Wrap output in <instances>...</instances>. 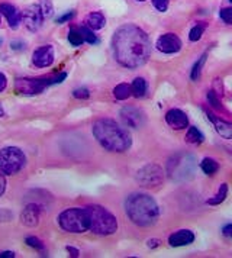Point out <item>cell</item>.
<instances>
[{
    "instance_id": "cell-26",
    "label": "cell",
    "mask_w": 232,
    "mask_h": 258,
    "mask_svg": "<svg viewBox=\"0 0 232 258\" xmlns=\"http://www.w3.org/2000/svg\"><path fill=\"white\" fill-rule=\"evenodd\" d=\"M208 102L209 105L212 106L213 109H216V110H219V112H226L225 110V107L222 106V103H220V97L218 96V94L215 93L213 90H210L208 93Z\"/></svg>"
},
{
    "instance_id": "cell-24",
    "label": "cell",
    "mask_w": 232,
    "mask_h": 258,
    "mask_svg": "<svg viewBox=\"0 0 232 258\" xmlns=\"http://www.w3.org/2000/svg\"><path fill=\"white\" fill-rule=\"evenodd\" d=\"M113 94H115V97L118 100H127L128 97L132 94L131 86L127 84V83H121V84H118L113 89Z\"/></svg>"
},
{
    "instance_id": "cell-16",
    "label": "cell",
    "mask_w": 232,
    "mask_h": 258,
    "mask_svg": "<svg viewBox=\"0 0 232 258\" xmlns=\"http://www.w3.org/2000/svg\"><path fill=\"white\" fill-rule=\"evenodd\" d=\"M193 241H195V234L189 229H180V231L170 235V238H168V244L171 246H176V248L190 245Z\"/></svg>"
},
{
    "instance_id": "cell-27",
    "label": "cell",
    "mask_w": 232,
    "mask_h": 258,
    "mask_svg": "<svg viewBox=\"0 0 232 258\" xmlns=\"http://www.w3.org/2000/svg\"><path fill=\"white\" fill-rule=\"evenodd\" d=\"M79 29V32L83 36V39H84V42H89V44H96L99 39L96 38V35L92 32V29L90 28H87V26H80V28H77Z\"/></svg>"
},
{
    "instance_id": "cell-36",
    "label": "cell",
    "mask_w": 232,
    "mask_h": 258,
    "mask_svg": "<svg viewBox=\"0 0 232 258\" xmlns=\"http://www.w3.org/2000/svg\"><path fill=\"white\" fill-rule=\"evenodd\" d=\"M5 188H6V178L3 176V173H0V196L5 193Z\"/></svg>"
},
{
    "instance_id": "cell-31",
    "label": "cell",
    "mask_w": 232,
    "mask_h": 258,
    "mask_svg": "<svg viewBox=\"0 0 232 258\" xmlns=\"http://www.w3.org/2000/svg\"><path fill=\"white\" fill-rule=\"evenodd\" d=\"M168 2L170 0H152V5L158 12H165L168 8Z\"/></svg>"
},
{
    "instance_id": "cell-10",
    "label": "cell",
    "mask_w": 232,
    "mask_h": 258,
    "mask_svg": "<svg viewBox=\"0 0 232 258\" xmlns=\"http://www.w3.org/2000/svg\"><path fill=\"white\" fill-rule=\"evenodd\" d=\"M121 119L129 128H139L145 123L144 112L134 106H127V107L121 109Z\"/></svg>"
},
{
    "instance_id": "cell-12",
    "label": "cell",
    "mask_w": 232,
    "mask_h": 258,
    "mask_svg": "<svg viewBox=\"0 0 232 258\" xmlns=\"http://www.w3.org/2000/svg\"><path fill=\"white\" fill-rule=\"evenodd\" d=\"M54 57H55L54 48L51 45H42V47L36 48L34 51L32 62L36 67L44 69V67H49L54 62Z\"/></svg>"
},
{
    "instance_id": "cell-43",
    "label": "cell",
    "mask_w": 232,
    "mask_h": 258,
    "mask_svg": "<svg viewBox=\"0 0 232 258\" xmlns=\"http://www.w3.org/2000/svg\"><path fill=\"white\" fill-rule=\"evenodd\" d=\"M0 44H2V41H0Z\"/></svg>"
},
{
    "instance_id": "cell-20",
    "label": "cell",
    "mask_w": 232,
    "mask_h": 258,
    "mask_svg": "<svg viewBox=\"0 0 232 258\" xmlns=\"http://www.w3.org/2000/svg\"><path fill=\"white\" fill-rule=\"evenodd\" d=\"M203 141H205L203 134L196 126H190L189 131H187V134H186V142L193 144V145H200Z\"/></svg>"
},
{
    "instance_id": "cell-6",
    "label": "cell",
    "mask_w": 232,
    "mask_h": 258,
    "mask_svg": "<svg viewBox=\"0 0 232 258\" xmlns=\"http://www.w3.org/2000/svg\"><path fill=\"white\" fill-rule=\"evenodd\" d=\"M67 77V73H60L54 77H44V79H18L15 82V92L21 94H38L42 93L48 86L61 83Z\"/></svg>"
},
{
    "instance_id": "cell-13",
    "label": "cell",
    "mask_w": 232,
    "mask_h": 258,
    "mask_svg": "<svg viewBox=\"0 0 232 258\" xmlns=\"http://www.w3.org/2000/svg\"><path fill=\"white\" fill-rule=\"evenodd\" d=\"M165 122L173 129H185L189 125V117L180 109H171L165 115Z\"/></svg>"
},
{
    "instance_id": "cell-17",
    "label": "cell",
    "mask_w": 232,
    "mask_h": 258,
    "mask_svg": "<svg viewBox=\"0 0 232 258\" xmlns=\"http://www.w3.org/2000/svg\"><path fill=\"white\" fill-rule=\"evenodd\" d=\"M0 13L8 19V22L11 25V28H18L21 21H22V13L19 12L15 6H12L9 3H2L0 5Z\"/></svg>"
},
{
    "instance_id": "cell-22",
    "label": "cell",
    "mask_w": 232,
    "mask_h": 258,
    "mask_svg": "<svg viewBox=\"0 0 232 258\" xmlns=\"http://www.w3.org/2000/svg\"><path fill=\"white\" fill-rule=\"evenodd\" d=\"M200 168L205 174L213 176L216 174V171L219 170V164L213 160V158H203V161L200 163Z\"/></svg>"
},
{
    "instance_id": "cell-39",
    "label": "cell",
    "mask_w": 232,
    "mask_h": 258,
    "mask_svg": "<svg viewBox=\"0 0 232 258\" xmlns=\"http://www.w3.org/2000/svg\"><path fill=\"white\" fill-rule=\"evenodd\" d=\"M13 257H15V252H12V251L0 252V258H13Z\"/></svg>"
},
{
    "instance_id": "cell-30",
    "label": "cell",
    "mask_w": 232,
    "mask_h": 258,
    "mask_svg": "<svg viewBox=\"0 0 232 258\" xmlns=\"http://www.w3.org/2000/svg\"><path fill=\"white\" fill-rule=\"evenodd\" d=\"M25 242H26V245L32 246V248L38 249V251H42V249H44V244H42L38 238H35V236H28V238L25 239Z\"/></svg>"
},
{
    "instance_id": "cell-37",
    "label": "cell",
    "mask_w": 232,
    "mask_h": 258,
    "mask_svg": "<svg viewBox=\"0 0 232 258\" xmlns=\"http://www.w3.org/2000/svg\"><path fill=\"white\" fill-rule=\"evenodd\" d=\"M73 16H74V13H73V12L67 13V15H64V16H61V18L58 19V24H64V22H69V21L71 19V18H73Z\"/></svg>"
},
{
    "instance_id": "cell-33",
    "label": "cell",
    "mask_w": 232,
    "mask_h": 258,
    "mask_svg": "<svg viewBox=\"0 0 232 258\" xmlns=\"http://www.w3.org/2000/svg\"><path fill=\"white\" fill-rule=\"evenodd\" d=\"M39 8H41V11H42V13H44V18L51 15V3H49L48 0H41Z\"/></svg>"
},
{
    "instance_id": "cell-35",
    "label": "cell",
    "mask_w": 232,
    "mask_h": 258,
    "mask_svg": "<svg viewBox=\"0 0 232 258\" xmlns=\"http://www.w3.org/2000/svg\"><path fill=\"white\" fill-rule=\"evenodd\" d=\"M8 86V80H6V76L3 73H0V92H3Z\"/></svg>"
},
{
    "instance_id": "cell-14",
    "label": "cell",
    "mask_w": 232,
    "mask_h": 258,
    "mask_svg": "<svg viewBox=\"0 0 232 258\" xmlns=\"http://www.w3.org/2000/svg\"><path fill=\"white\" fill-rule=\"evenodd\" d=\"M209 120L213 123V126L216 129V132L219 134L222 138L225 140H232V123L231 122H226L225 119H220L219 116L213 115L212 112H206Z\"/></svg>"
},
{
    "instance_id": "cell-9",
    "label": "cell",
    "mask_w": 232,
    "mask_h": 258,
    "mask_svg": "<svg viewBox=\"0 0 232 258\" xmlns=\"http://www.w3.org/2000/svg\"><path fill=\"white\" fill-rule=\"evenodd\" d=\"M22 21L31 32H36L44 22V13L38 5H32L23 11Z\"/></svg>"
},
{
    "instance_id": "cell-25",
    "label": "cell",
    "mask_w": 232,
    "mask_h": 258,
    "mask_svg": "<svg viewBox=\"0 0 232 258\" xmlns=\"http://www.w3.org/2000/svg\"><path fill=\"white\" fill-rule=\"evenodd\" d=\"M206 29V24H197L195 25L192 29H190V34H189V39L192 42H197L202 36H203V32Z\"/></svg>"
},
{
    "instance_id": "cell-18",
    "label": "cell",
    "mask_w": 232,
    "mask_h": 258,
    "mask_svg": "<svg viewBox=\"0 0 232 258\" xmlns=\"http://www.w3.org/2000/svg\"><path fill=\"white\" fill-rule=\"evenodd\" d=\"M84 22L87 25V28H90V29H102L106 25V19L100 12H93L86 16Z\"/></svg>"
},
{
    "instance_id": "cell-28",
    "label": "cell",
    "mask_w": 232,
    "mask_h": 258,
    "mask_svg": "<svg viewBox=\"0 0 232 258\" xmlns=\"http://www.w3.org/2000/svg\"><path fill=\"white\" fill-rule=\"evenodd\" d=\"M69 41L73 47H80L81 44L84 42V39H83V36H81V34L79 32V29H76V28H71V29H70Z\"/></svg>"
},
{
    "instance_id": "cell-3",
    "label": "cell",
    "mask_w": 232,
    "mask_h": 258,
    "mask_svg": "<svg viewBox=\"0 0 232 258\" xmlns=\"http://www.w3.org/2000/svg\"><path fill=\"white\" fill-rule=\"evenodd\" d=\"M125 209L129 219L142 228L154 225L160 216V208L157 202L144 193L131 195L125 202Z\"/></svg>"
},
{
    "instance_id": "cell-15",
    "label": "cell",
    "mask_w": 232,
    "mask_h": 258,
    "mask_svg": "<svg viewBox=\"0 0 232 258\" xmlns=\"http://www.w3.org/2000/svg\"><path fill=\"white\" fill-rule=\"evenodd\" d=\"M41 208L38 205H28L22 212V216H21V221L25 226H36L39 222V216H41Z\"/></svg>"
},
{
    "instance_id": "cell-23",
    "label": "cell",
    "mask_w": 232,
    "mask_h": 258,
    "mask_svg": "<svg viewBox=\"0 0 232 258\" xmlns=\"http://www.w3.org/2000/svg\"><path fill=\"white\" fill-rule=\"evenodd\" d=\"M206 58H208V54L205 52L200 58L197 59L196 64L193 66V69H192V74H190V77H192V80H193V82H197V80L200 79V76H202V70H203V67H205V62H206Z\"/></svg>"
},
{
    "instance_id": "cell-19",
    "label": "cell",
    "mask_w": 232,
    "mask_h": 258,
    "mask_svg": "<svg viewBox=\"0 0 232 258\" xmlns=\"http://www.w3.org/2000/svg\"><path fill=\"white\" fill-rule=\"evenodd\" d=\"M131 92L135 97H144L147 94V82L142 79V77H138L135 79L132 84H131Z\"/></svg>"
},
{
    "instance_id": "cell-11",
    "label": "cell",
    "mask_w": 232,
    "mask_h": 258,
    "mask_svg": "<svg viewBox=\"0 0 232 258\" xmlns=\"http://www.w3.org/2000/svg\"><path fill=\"white\" fill-rule=\"evenodd\" d=\"M155 45L158 48V51H161L164 54H176V52H179L182 49V47H183L182 39L176 35V34H171V32L160 36L157 39V44Z\"/></svg>"
},
{
    "instance_id": "cell-29",
    "label": "cell",
    "mask_w": 232,
    "mask_h": 258,
    "mask_svg": "<svg viewBox=\"0 0 232 258\" xmlns=\"http://www.w3.org/2000/svg\"><path fill=\"white\" fill-rule=\"evenodd\" d=\"M219 18L225 24H232V6L231 8H223L219 11Z\"/></svg>"
},
{
    "instance_id": "cell-40",
    "label": "cell",
    "mask_w": 232,
    "mask_h": 258,
    "mask_svg": "<svg viewBox=\"0 0 232 258\" xmlns=\"http://www.w3.org/2000/svg\"><path fill=\"white\" fill-rule=\"evenodd\" d=\"M158 245H160V241H158V239H150V241H148V246H150V248H155V246Z\"/></svg>"
},
{
    "instance_id": "cell-8",
    "label": "cell",
    "mask_w": 232,
    "mask_h": 258,
    "mask_svg": "<svg viewBox=\"0 0 232 258\" xmlns=\"http://www.w3.org/2000/svg\"><path fill=\"white\" fill-rule=\"evenodd\" d=\"M137 181L142 187H157L164 181L162 168L157 164L144 165L137 173Z\"/></svg>"
},
{
    "instance_id": "cell-21",
    "label": "cell",
    "mask_w": 232,
    "mask_h": 258,
    "mask_svg": "<svg viewBox=\"0 0 232 258\" xmlns=\"http://www.w3.org/2000/svg\"><path fill=\"white\" fill-rule=\"evenodd\" d=\"M226 196H228V184H226V183H222L219 190H218V193H216L213 198H210V199L206 200V203L210 205V206H216V205H220L222 202H225Z\"/></svg>"
},
{
    "instance_id": "cell-4",
    "label": "cell",
    "mask_w": 232,
    "mask_h": 258,
    "mask_svg": "<svg viewBox=\"0 0 232 258\" xmlns=\"http://www.w3.org/2000/svg\"><path fill=\"white\" fill-rule=\"evenodd\" d=\"M86 211L90 219V229L97 235H112L118 229V222L113 213L107 211L103 206H87Z\"/></svg>"
},
{
    "instance_id": "cell-32",
    "label": "cell",
    "mask_w": 232,
    "mask_h": 258,
    "mask_svg": "<svg viewBox=\"0 0 232 258\" xmlns=\"http://www.w3.org/2000/svg\"><path fill=\"white\" fill-rule=\"evenodd\" d=\"M73 96H74L76 99H89L90 92H89L87 89L81 87V89H76V90L73 92Z\"/></svg>"
},
{
    "instance_id": "cell-42",
    "label": "cell",
    "mask_w": 232,
    "mask_h": 258,
    "mask_svg": "<svg viewBox=\"0 0 232 258\" xmlns=\"http://www.w3.org/2000/svg\"><path fill=\"white\" fill-rule=\"evenodd\" d=\"M138 2H145V0H138Z\"/></svg>"
},
{
    "instance_id": "cell-34",
    "label": "cell",
    "mask_w": 232,
    "mask_h": 258,
    "mask_svg": "<svg viewBox=\"0 0 232 258\" xmlns=\"http://www.w3.org/2000/svg\"><path fill=\"white\" fill-rule=\"evenodd\" d=\"M222 234L225 235L226 238H231L232 239V223H229V225H226V226L222 228Z\"/></svg>"
},
{
    "instance_id": "cell-5",
    "label": "cell",
    "mask_w": 232,
    "mask_h": 258,
    "mask_svg": "<svg viewBox=\"0 0 232 258\" xmlns=\"http://www.w3.org/2000/svg\"><path fill=\"white\" fill-rule=\"evenodd\" d=\"M58 222L66 232H71V234H83L87 229H90V219L86 208L83 209L73 208L61 212V215L58 216Z\"/></svg>"
},
{
    "instance_id": "cell-1",
    "label": "cell",
    "mask_w": 232,
    "mask_h": 258,
    "mask_svg": "<svg viewBox=\"0 0 232 258\" xmlns=\"http://www.w3.org/2000/svg\"><path fill=\"white\" fill-rule=\"evenodd\" d=\"M112 48L116 61L128 69L144 66L151 55L148 35L135 25H124L113 35Z\"/></svg>"
},
{
    "instance_id": "cell-7",
    "label": "cell",
    "mask_w": 232,
    "mask_h": 258,
    "mask_svg": "<svg viewBox=\"0 0 232 258\" xmlns=\"http://www.w3.org/2000/svg\"><path fill=\"white\" fill-rule=\"evenodd\" d=\"M25 154L16 147H6L0 150V171L3 174H16L25 165Z\"/></svg>"
},
{
    "instance_id": "cell-2",
    "label": "cell",
    "mask_w": 232,
    "mask_h": 258,
    "mask_svg": "<svg viewBox=\"0 0 232 258\" xmlns=\"http://www.w3.org/2000/svg\"><path fill=\"white\" fill-rule=\"evenodd\" d=\"M93 134L104 150L112 153H125L132 145L129 132L112 119L97 120L93 126Z\"/></svg>"
},
{
    "instance_id": "cell-41",
    "label": "cell",
    "mask_w": 232,
    "mask_h": 258,
    "mask_svg": "<svg viewBox=\"0 0 232 258\" xmlns=\"http://www.w3.org/2000/svg\"><path fill=\"white\" fill-rule=\"evenodd\" d=\"M5 115V112H3V107H2V105H0V117Z\"/></svg>"
},
{
    "instance_id": "cell-38",
    "label": "cell",
    "mask_w": 232,
    "mask_h": 258,
    "mask_svg": "<svg viewBox=\"0 0 232 258\" xmlns=\"http://www.w3.org/2000/svg\"><path fill=\"white\" fill-rule=\"evenodd\" d=\"M67 251H69L71 257H79V255H80V252H79V249H77V248H73V246H67Z\"/></svg>"
}]
</instances>
